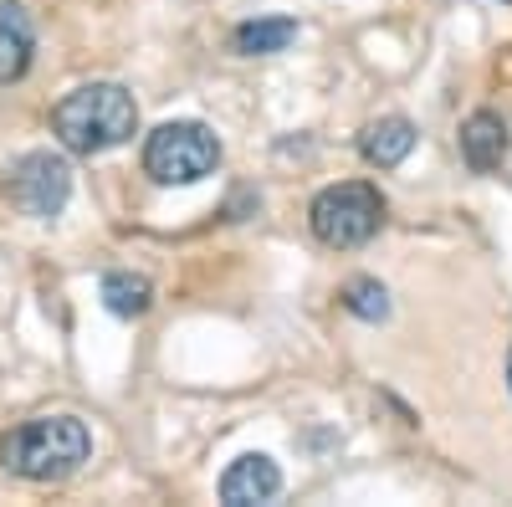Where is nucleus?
I'll list each match as a JSON object with an SVG mask.
<instances>
[{
  "label": "nucleus",
  "mask_w": 512,
  "mask_h": 507,
  "mask_svg": "<svg viewBox=\"0 0 512 507\" xmlns=\"http://www.w3.org/2000/svg\"><path fill=\"white\" fill-rule=\"evenodd\" d=\"M134 129H139V103L128 98V88H118V82L72 88L52 108V134L72 154H108V149L134 139Z\"/></svg>",
  "instance_id": "nucleus-1"
},
{
  "label": "nucleus",
  "mask_w": 512,
  "mask_h": 507,
  "mask_svg": "<svg viewBox=\"0 0 512 507\" xmlns=\"http://www.w3.org/2000/svg\"><path fill=\"white\" fill-rule=\"evenodd\" d=\"M93 456V436L77 415H36L0 436V467L26 482H62Z\"/></svg>",
  "instance_id": "nucleus-2"
},
{
  "label": "nucleus",
  "mask_w": 512,
  "mask_h": 507,
  "mask_svg": "<svg viewBox=\"0 0 512 507\" xmlns=\"http://www.w3.org/2000/svg\"><path fill=\"white\" fill-rule=\"evenodd\" d=\"M221 169V139L195 118L159 123L144 139V175L154 185H200Z\"/></svg>",
  "instance_id": "nucleus-3"
},
{
  "label": "nucleus",
  "mask_w": 512,
  "mask_h": 507,
  "mask_svg": "<svg viewBox=\"0 0 512 507\" xmlns=\"http://www.w3.org/2000/svg\"><path fill=\"white\" fill-rule=\"evenodd\" d=\"M308 226L328 251H354L384 226V195L369 180H344L313 195Z\"/></svg>",
  "instance_id": "nucleus-4"
},
{
  "label": "nucleus",
  "mask_w": 512,
  "mask_h": 507,
  "mask_svg": "<svg viewBox=\"0 0 512 507\" xmlns=\"http://www.w3.org/2000/svg\"><path fill=\"white\" fill-rule=\"evenodd\" d=\"M6 195L11 205L21 210V216L31 221H52L62 216V205L72 195V164L52 149H31L11 164V175H6Z\"/></svg>",
  "instance_id": "nucleus-5"
},
{
  "label": "nucleus",
  "mask_w": 512,
  "mask_h": 507,
  "mask_svg": "<svg viewBox=\"0 0 512 507\" xmlns=\"http://www.w3.org/2000/svg\"><path fill=\"white\" fill-rule=\"evenodd\" d=\"M277 492H282V467H277L272 456H262V451L236 456L231 467H226V477H221V502H231V507L272 502Z\"/></svg>",
  "instance_id": "nucleus-6"
},
{
  "label": "nucleus",
  "mask_w": 512,
  "mask_h": 507,
  "mask_svg": "<svg viewBox=\"0 0 512 507\" xmlns=\"http://www.w3.org/2000/svg\"><path fill=\"white\" fill-rule=\"evenodd\" d=\"M512 139H507V123L497 113H472L461 123V159L472 175H492V169L507 159Z\"/></svg>",
  "instance_id": "nucleus-7"
},
{
  "label": "nucleus",
  "mask_w": 512,
  "mask_h": 507,
  "mask_svg": "<svg viewBox=\"0 0 512 507\" xmlns=\"http://www.w3.org/2000/svg\"><path fill=\"white\" fill-rule=\"evenodd\" d=\"M36 52V26L21 0H0V82H21Z\"/></svg>",
  "instance_id": "nucleus-8"
},
{
  "label": "nucleus",
  "mask_w": 512,
  "mask_h": 507,
  "mask_svg": "<svg viewBox=\"0 0 512 507\" xmlns=\"http://www.w3.org/2000/svg\"><path fill=\"white\" fill-rule=\"evenodd\" d=\"M410 149H415V123L400 118V113L364 123V134H359V154H364V164H374V169H395V164H405Z\"/></svg>",
  "instance_id": "nucleus-9"
},
{
  "label": "nucleus",
  "mask_w": 512,
  "mask_h": 507,
  "mask_svg": "<svg viewBox=\"0 0 512 507\" xmlns=\"http://www.w3.org/2000/svg\"><path fill=\"white\" fill-rule=\"evenodd\" d=\"M292 41H297V21H292V16H262V21L236 26L231 47H236L241 57H277V52L292 47Z\"/></svg>",
  "instance_id": "nucleus-10"
},
{
  "label": "nucleus",
  "mask_w": 512,
  "mask_h": 507,
  "mask_svg": "<svg viewBox=\"0 0 512 507\" xmlns=\"http://www.w3.org/2000/svg\"><path fill=\"white\" fill-rule=\"evenodd\" d=\"M98 292H103V308L118 318H144L154 303V282L144 272H108Z\"/></svg>",
  "instance_id": "nucleus-11"
},
{
  "label": "nucleus",
  "mask_w": 512,
  "mask_h": 507,
  "mask_svg": "<svg viewBox=\"0 0 512 507\" xmlns=\"http://www.w3.org/2000/svg\"><path fill=\"white\" fill-rule=\"evenodd\" d=\"M344 308L364 323H384L390 318V292H384V282H374V277H354L344 287Z\"/></svg>",
  "instance_id": "nucleus-12"
},
{
  "label": "nucleus",
  "mask_w": 512,
  "mask_h": 507,
  "mask_svg": "<svg viewBox=\"0 0 512 507\" xmlns=\"http://www.w3.org/2000/svg\"><path fill=\"white\" fill-rule=\"evenodd\" d=\"M507 385H512V354H507Z\"/></svg>",
  "instance_id": "nucleus-13"
}]
</instances>
